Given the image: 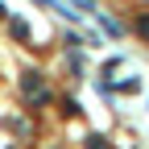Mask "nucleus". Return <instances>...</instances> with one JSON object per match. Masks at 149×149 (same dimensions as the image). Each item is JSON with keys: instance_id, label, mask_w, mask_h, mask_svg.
<instances>
[{"instance_id": "2", "label": "nucleus", "mask_w": 149, "mask_h": 149, "mask_svg": "<svg viewBox=\"0 0 149 149\" xmlns=\"http://www.w3.org/2000/svg\"><path fill=\"white\" fill-rule=\"evenodd\" d=\"M95 17H100V13H95ZM100 25H104V33H108V37H124V25H116L112 17H100Z\"/></svg>"}, {"instance_id": "6", "label": "nucleus", "mask_w": 149, "mask_h": 149, "mask_svg": "<svg viewBox=\"0 0 149 149\" xmlns=\"http://www.w3.org/2000/svg\"><path fill=\"white\" fill-rule=\"evenodd\" d=\"M83 145H87V149H112V145H108V137H100V133H91Z\"/></svg>"}, {"instance_id": "3", "label": "nucleus", "mask_w": 149, "mask_h": 149, "mask_svg": "<svg viewBox=\"0 0 149 149\" xmlns=\"http://www.w3.org/2000/svg\"><path fill=\"white\" fill-rule=\"evenodd\" d=\"M112 91H120V95H133V91H141V79H124V83H112Z\"/></svg>"}, {"instance_id": "1", "label": "nucleus", "mask_w": 149, "mask_h": 149, "mask_svg": "<svg viewBox=\"0 0 149 149\" xmlns=\"http://www.w3.org/2000/svg\"><path fill=\"white\" fill-rule=\"evenodd\" d=\"M21 95H25L33 108H42V104L54 100V95H50V87H46V79H42L37 70H25V74H21Z\"/></svg>"}, {"instance_id": "4", "label": "nucleus", "mask_w": 149, "mask_h": 149, "mask_svg": "<svg viewBox=\"0 0 149 149\" xmlns=\"http://www.w3.org/2000/svg\"><path fill=\"white\" fill-rule=\"evenodd\" d=\"M13 37L17 42H29V25L21 21V17H13Z\"/></svg>"}, {"instance_id": "5", "label": "nucleus", "mask_w": 149, "mask_h": 149, "mask_svg": "<svg viewBox=\"0 0 149 149\" xmlns=\"http://www.w3.org/2000/svg\"><path fill=\"white\" fill-rule=\"evenodd\" d=\"M137 37H141V42H149V13L137 17Z\"/></svg>"}]
</instances>
